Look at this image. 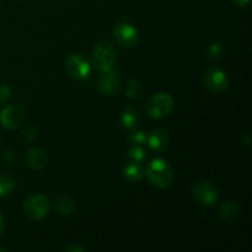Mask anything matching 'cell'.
I'll return each mask as SVG.
<instances>
[{
  "label": "cell",
  "mask_w": 252,
  "mask_h": 252,
  "mask_svg": "<svg viewBox=\"0 0 252 252\" xmlns=\"http://www.w3.org/2000/svg\"><path fill=\"white\" fill-rule=\"evenodd\" d=\"M219 217L226 221H235L243 213V207L238 202H224L219 206Z\"/></svg>",
  "instance_id": "obj_12"
},
{
  "label": "cell",
  "mask_w": 252,
  "mask_h": 252,
  "mask_svg": "<svg viewBox=\"0 0 252 252\" xmlns=\"http://www.w3.org/2000/svg\"><path fill=\"white\" fill-rule=\"evenodd\" d=\"M65 70L76 80H85L90 76L91 65L83 54H71L65 61Z\"/></svg>",
  "instance_id": "obj_6"
},
{
  "label": "cell",
  "mask_w": 252,
  "mask_h": 252,
  "mask_svg": "<svg viewBox=\"0 0 252 252\" xmlns=\"http://www.w3.org/2000/svg\"><path fill=\"white\" fill-rule=\"evenodd\" d=\"M234 2H235L236 5H238V6H246V5L249 4V2H250V0H233Z\"/></svg>",
  "instance_id": "obj_24"
},
{
  "label": "cell",
  "mask_w": 252,
  "mask_h": 252,
  "mask_svg": "<svg viewBox=\"0 0 252 252\" xmlns=\"http://www.w3.org/2000/svg\"><path fill=\"white\" fill-rule=\"evenodd\" d=\"M10 97H11V91L9 86L0 85V102H6Z\"/></svg>",
  "instance_id": "obj_22"
},
{
  "label": "cell",
  "mask_w": 252,
  "mask_h": 252,
  "mask_svg": "<svg viewBox=\"0 0 252 252\" xmlns=\"http://www.w3.org/2000/svg\"><path fill=\"white\" fill-rule=\"evenodd\" d=\"M113 37L118 44L126 48H130L138 41V31L133 25L128 22H120L113 29Z\"/></svg>",
  "instance_id": "obj_9"
},
{
  "label": "cell",
  "mask_w": 252,
  "mask_h": 252,
  "mask_svg": "<svg viewBox=\"0 0 252 252\" xmlns=\"http://www.w3.org/2000/svg\"><path fill=\"white\" fill-rule=\"evenodd\" d=\"M117 62V52L115 47L107 41L98 42L93 52V65L103 73L113 69Z\"/></svg>",
  "instance_id": "obj_2"
},
{
  "label": "cell",
  "mask_w": 252,
  "mask_h": 252,
  "mask_svg": "<svg viewBox=\"0 0 252 252\" xmlns=\"http://www.w3.org/2000/svg\"><path fill=\"white\" fill-rule=\"evenodd\" d=\"M26 112L19 105H9L0 113V122L7 129H15L24 123Z\"/></svg>",
  "instance_id": "obj_8"
},
{
  "label": "cell",
  "mask_w": 252,
  "mask_h": 252,
  "mask_svg": "<svg viewBox=\"0 0 252 252\" xmlns=\"http://www.w3.org/2000/svg\"><path fill=\"white\" fill-rule=\"evenodd\" d=\"M120 88V76L116 69L103 71L98 80V90L103 95H113L118 91Z\"/></svg>",
  "instance_id": "obj_10"
},
{
  "label": "cell",
  "mask_w": 252,
  "mask_h": 252,
  "mask_svg": "<svg viewBox=\"0 0 252 252\" xmlns=\"http://www.w3.org/2000/svg\"><path fill=\"white\" fill-rule=\"evenodd\" d=\"M56 208L61 216H70L75 211V201L70 196L63 194L57 199Z\"/></svg>",
  "instance_id": "obj_16"
},
{
  "label": "cell",
  "mask_w": 252,
  "mask_h": 252,
  "mask_svg": "<svg viewBox=\"0 0 252 252\" xmlns=\"http://www.w3.org/2000/svg\"><path fill=\"white\" fill-rule=\"evenodd\" d=\"M142 91H143L142 85H140L137 80H134V79H132V80L128 81L127 85H126V89H125L126 96H127L128 98L139 97L140 94H142Z\"/></svg>",
  "instance_id": "obj_18"
},
{
  "label": "cell",
  "mask_w": 252,
  "mask_h": 252,
  "mask_svg": "<svg viewBox=\"0 0 252 252\" xmlns=\"http://www.w3.org/2000/svg\"><path fill=\"white\" fill-rule=\"evenodd\" d=\"M15 189V180L9 175H0V198L11 193Z\"/></svg>",
  "instance_id": "obj_17"
},
{
  "label": "cell",
  "mask_w": 252,
  "mask_h": 252,
  "mask_svg": "<svg viewBox=\"0 0 252 252\" xmlns=\"http://www.w3.org/2000/svg\"><path fill=\"white\" fill-rule=\"evenodd\" d=\"M140 117H139V112H138L135 108L133 107H127L123 110L122 112V117H121V122H122L123 127L126 129H134L135 127L139 123Z\"/></svg>",
  "instance_id": "obj_15"
},
{
  "label": "cell",
  "mask_w": 252,
  "mask_h": 252,
  "mask_svg": "<svg viewBox=\"0 0 252 252\" xmlns=\"http://www.w3.org/2000/svg\"><path fill=\"white\" fill-rule=\"evenodd\" d=\"M66 251H69V252H74V251L81 252V251H84V248H83V246H79V245H71V246H69L68 249H66Z\"/></svg>",
  "instance_id": "obj_23"
},
{
  "label": "cell",
  "mask_w": 252,
  "mask_h": 252,
  "mask_svg": "<svg viewBox=\"0 0 252 252\" xmlns=\"http://www.w3.org/2000/svg\"><path fill=\"white\" fill-rule=\"evenodd\" d=\"M203 81L206 88L211 90L212 93L220 94L224 93L229 88L228 75L225 74V71H223L219 68L208 69L204 73Z\"/></svg>",
  "instance_id": "obj_7"
},
{
  "label": "cell",
  "mask_w": 252,
  "mask_h": 252,
  "mask_svg": "<svg viewBox=\"0 0 252 252\" xmlns=\"http://www.w3.org/2000/svg\"><path fill=\"white\" fill-rule=\"evenodd\" d=\"M27 162L33 170H42L47 166V155L43 150L33 148L27 153Z\"/></svg>",
  "instance_id": "obj_13"
},
{
  "label": "cell",
  "mask_w": 252,
  "mask_h": 252,
  "mask_svg": "<svg viewBox=\"0 0 252 252\" xmlns=\"http://www.w3.org/2000/svg\"><path fill=\"white\" fill-rule=\"evenodd\" d=\"M175 107V101L170 94L160 93L155 94L154 96L148 100L147 102V110L148 116L154 120H160L166 116H169L172 112Z\"/></svg>",
  "instance_id": "obj_3"
},
{
  "label": "cell",
  "mask_w": 252,
  "mask_h": 252,
  "mask_svg": "<svg viewBox=\"0 0 252 252\" xmlns=\"http://www.w3.org/2000/svg\"><path fill=\"white\" fill-rule=\"evenodd\" d=\"M4 226H5V221H4V217L0 214V235L2 234V231H4Z\"/></svg>",
  "instance_id": "obj_25"
},
{
  "label": "cell",
  "mask_w": 252,
  "mask_h": 252,
  "mask_svg": "<svg viewBox=\"0 0 252 252\" xmlns=\"http://www.w3.org/2000/svg\"><path fill=\"white\" fill-rule=\"evenodd\" d=\"M145 174V170L142 165L138 161H132L129 164H127L123 169V175H125L126 179L130 182H137L140 181L143 179Z\"/></svg>",
  "instance_id": "obj_14"
},
{
  "label": "cell",
  "mask_w": 252,
  "mask_h": 252,
  "mask_svg": "<svg viewBox=\"0 0 252 252\" xmlns=\"http://www.w3.org/2000/svg\"><path fill=\"white\" fill-rule=\"evenodd\" d=\"M0 1H1V0H0Z\"/></svg>",
  "instance_id": "obj_26"
},
{
  "label": "cell",
  "mask_w": 252,
  "mask_h": 252,
  "mask_svg": "<svg viewBox=\"0 0 252 252\" xmlns=\"http://www.w3.org/2000/svg\"><path fill=\"white\" fill-rule=\"evenodd\" d=\"M51 209L48 198L43 194L34 193L26 198L24 203V213L32 220H41L46 218Z\"/></svg>",
  "instance_id": "obj_4"
},
{
  "label": "cell",
  "mask_w": 252,
  "mask_h": 252,
  "mask_svg": "<svg viewBox=\"0 0 252 252\" xmlns=\"http://www.w3.org/2000/svg\"><path fill=\"white\" fill-rule=\"evenodd\" d=\"M128 154H129V158L133 161L140 162L142 160L145 159V150L140 145H132Z\"/></svg>",
  "instance_id": "obj_19"
},
{
  "label": "cell",
  "mask_w": 252,
  "mask_h": 252,
  "mask_svg": "<svg viewBox=\"0 0 252 252\" xmlns=\"http://www.w3.org/2000/svg\"><path fill=\"white\" fill-rule=\"evenodd\" d=\"M149 148L154 152H162L169 145V134L164 129H155L147 137Z\"/></svg>",
  "instance_id": "obj_11"
},
{
  "label": "cell",
  "mask_w": 252,
  "mask_h": 252,
  "mask_svg": "<svg viewBox=\"0 0 252 252\" xmlns=\"http://www.w3.org/2000/svg\"><path fill=\"white\" fill-rule=\"evenodd\" d=\"M192 193L198 203L204 207H211L218 201V189L214 186L213 182L207 180H198L192 186Z\"/></svg>",
  "instance_id": "obj_5"
},
{
  "label": "cell",
  "mask_w": 252,
  "mask_h": 252,
  "mask_svg": "<svg viewBox=\"0 0 252 252\" xmlns=\"http://www.w3.org/2000/svg\"><path fill=\"white\" fill-rule=\"evenodd\" d=\"M129 142L132 145H142L147 142V135H145L144 132L137 130V132H133L130 134Z\"/></svg>",
  "instance_id": "obj_20"
},
{
  "label": "cell",
  "mask_w": 252,
  "mask_h": 252,
  "mask_svg": "<svg viewBox=\"0 0 252 252\" xmlns=\"http://www.w3.org/2000/svg\"><path fill=\"white\" fill-rule=\"evenodd\" d=\"M148 180L159 189H167L174 181V171L169 162L164 159L152 160L145 169Z\"/></svg>",
  "instance_id": "obj_1"
},
{
  "label": "cell",
  "mask_w": 252,
  "mask_h": 252,
  "mask_svg": "<svg viewBox=\"0 0 252 252\" xmlns=\"http://www.w3.org/2000/svg\"><path fill=\"white\" fill-rule=\"evenodd\" d=\"M221 53H223V47H221L220 43H218V42H214V43H212L211 46H209L208 56L211 59L219 58V57L221 56Z\"/></svg>",
  "instance_id": "obj_21"
}]
</instances>
